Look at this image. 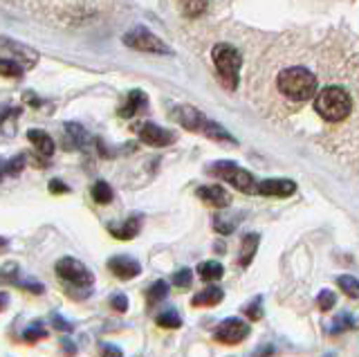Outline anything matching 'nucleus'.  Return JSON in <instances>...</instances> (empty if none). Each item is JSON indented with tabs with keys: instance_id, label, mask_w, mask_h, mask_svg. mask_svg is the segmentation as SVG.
<instances>
[{
	"instance_id": "nucleus-1",
	"label": "nucleus",
	"mask_w": 359,
	"mask_h": 357,
	"mask_svg": "<svg viewBox=\"0 0 359 357\" xmlns=\"http://www.w3.org/2000/svg\"><path fill=\"white\" fill-rule=\"evenodd\" d=\"M314 110L325 119V121H344L353 110V99L344 88L339 86H328L314 97Z\"/></svg>"
},
{
	"instance_id": "nucleus-2",
	"label": "nucleus",
	"mask_w": 359,
	"mask_h": 357,
	"mask_svg": "<svg viewBox=\"0 0 359 357\" xmlns=\"http://www.w3.org/2000/svg\"><path fill=\"white\" fill-rule=\"evenodd\" d=\"M276 86L280 95H285L292 102H308L317 93V76L306 68H287L278 74Z\"/></svg>"
},
{
	"instance_id": "nucleus-3",
	"label": "nucleus",
	"mask_w": 359,
	"mask_h": 357,
	"mask_svg": "<svg viewBox=\"0 0 359 357\" xmlns=\"http://www.w3.org/2000/svg\"><path fill=\"white\" fill-rule=\"evenodd\" d=\"M56 276L70 288V292H74L76 297L88 295L90 290L95 285V274L90 272V267H86L79 259L74 256H65L59 263H56Z\"/></svg>"
},
{
	"instance_id": "nucleus-4",
	"label": "nucleus",
	"mask_w": 359,
	"mask_h": 357,
	"mask_svg": "<svg viewBox=\"0 0 359 357\" xmlns=\"http://www.w3.org/2000/svg\"><path fill=\"white\" fill-rule=\"evenodd\" d=\"M175 117L177 121L182 124L187 130H194V133H202V135H207L209 140H216V142H229V144H236V140L229 135L227 130H224L220 124L216 121L207 119L205 115L200 113L198 108H191V106H182L175 110Z\"/></svg>"
},
{
	"instance_id": "nucleus-5",
	"label": "nucleus",
	"mask_w": 359,
	"mask_h": 357,
	"mask_svg": "<svg viewBox=\"0 0 359 357\" xmlns=\"http://www.w3.org/2000/svg\"><path fill=\"white\" fill-rule=\"evenodd\" d=\"M213 65L220 74V81L227 90H236V83H238V70H241V52L236 50L229 43H218L213 48Z\"/></svg>"
},
{
	"instance_id": "nucleus-6",
	"label": "nucleus",
	"mask_w": 359,
	"mask_h": 357,
	"mask_svg": "<svg viewBox=\"0 0 359 357\" xmlns=\"http://www.w3.org/2000/svg\"><path fill=\"white\" fill-rule=\"evenodd\" d=\"M209 173L220 177V180L229 182L233 189H238L243 194H256V180L250 171H245L243 166L233 162H213L209 166Z\"/></svg>"
},
{
	"instance_id": "nucleus-7",
	"label": "nucleus",
	"mask_w": 359,
	"mask_h": 357,
	"mask_svg": "<svg viewBox=\"0 0 359 357\" xmlns=\"http://www.w3.org/2000/svg\"><path fill=\"white\" fill-rule=\"evenodd\" d=\"M250 332H252L250 323L238 317H229V319H222L216 326V330H213V339L224 346H236L250 337Z\"/></svg>"
},
{
	"instance_id": "nucleus-8",
	"label": "nucleus",
	"mask_w": 359,
	"mask_h": 357,
	"mask_svg": "<svg viewBox=\"0 0 359 357\" xmlns=\"http://www.w3.org/2000/svg\"><path fill=\"white\" fill-rule=\"evenodd\" d=\"M123 43H126L128 48L140 50V52H151V54H168V52H171L162 39H157L153 32H149L146 27L130 29L128 34L123 36Z\"/></svg>"
},
{
	"instance_id": "nucleus-9",
	"label": "nucleus",
	"mask_w": 359,
	"mask_h": 357,
	"mask_svg": "<svg viewBox=\"0 0 359 357\" xmlns=\"http://www.w3.org/2000/svg\"><path fill=\"white\" fill-rule=\"evenodd\" d=\"M108 270L115 274L121 281H130V278L142 274V265L140 261H135L128 254H119V256H110L108 259Z\"/></svg>"
},
{
	"instance_id": "nucleus-10",
	"label": "nucleus",
	"mask_w": 359,
	"mask_h": 357,
	"mask_svg": "<svg viewBox=\"0 0 359 357\" xmlns=\"http://www.w3.org/2000/svg\"><path fill=\"white\" fill-rule=\"evenodd\" d=\"M297 191V182L283 180V177H272V180L256 182V194L269 196V198H290Z\"/></svg>"
},
{
	"instance_id": "nucleus-11",
	"label": "nucleus",
	"mask_w": 359,
	"mask_h": 357,
	"mask_svg": "<svg viewBox=\"0 0 359 357\" xmlns=\"http://www.w3.org/2000/svg\"><path fill=\"white\" fill-rule=\"evenodd\" d=\"M140 140L144 144H149V147H168V144H173L175 142V135L171 130H166L162 126H157V124H144L140 128Z\"/></svg>"
},
{
	"instance_id": "nucleus-12",
	"label": "nucleus",
	"mask_w": 359,
	"mask_h": 357,
	"mask_svg": "<svg viewBox=\"0 0 359 357\" xmlns=\"http://www.w3.org/2000/svg\"><path fill=\"white\" fill-rule=\"evenodd\" d=\"M198 198L202 203H207L213 209H224L231 205V196L224 191L218 184H209V187H200L198 189Z\"/></svg>"
},
{
	"instance_id": "nucleus-13",
	"label": "nucleus",
	"mask_w": 359,
	"mask_h": 357,
	"mask_svg": "<svg viewBox=\"0 0 359 357\" xmlns=\"http://www.w3.org/2000/svg\"><path fill=\"white\" fill-rule=\"evenodd\" d=\"M222 299H224V290L222 288L207 285L205 290H200V292L191 299V306H194V308H213V306H218Z\"/></svg>"
},
{
	"instance_id": "nucleus-14",
	"label": "nucleus",
	"mask_w": 359,
	"mask_h": 357,
	"mask_svg": "<svg viewBox=\"0 0 359 357\" xmlns=\"http://www.w3.org/2000/svg\"><path fill=\"white\" fill-rule=\"evenodd\" d=\"M140 227H142L140 216H130L128 220H123L121 225H110L108 231L119 241H133L140 234Z\"/></svg>"
},
{
	"instance_id": "nucleus-15",
	"label": "nucleus",
	"mask_w": 359,
	"mask_h": 357,
	"mask_svg": "<svg viewBox=\"0 0 359 357\" xmlns=\"http://www.w3.org/2000/svg\"><path fill=\"white\" fill-rule=\"evenodd\" d=\"M258 243H261V236H258V234H247V236H243L241 250H238V265L241 267H247L254 261V256L258 252Z\"/></svg>"
},
{
	"instance_id": "nucleus-16",
	"label": "nucleus",
	"mask_w": 359,
	"mask_h": 357,
	"mask_svg": "<svg viewBox=\"0 0 359 357\" xmlns=\"http://www.w3.org/2000/svg\"><path fill=\"white\" fill-rule=\"evenodd\" d=\"M27 140L34 144V149H36L39 155H43V158H50V155L54 153V140H52L45 130L32 128V130L27 133Z\"/></svg>"
},
{
	"instance_id": "nucleus-17",
	"label": "nucleus",
	"mask_w": 359,
	"mask_h": 357,
	"mask_svg": "<svg viewBox=\"0 0 359 357\" xmlns=\"http://www.w3.org/2000/svg\"><path fill=\"white\" fill-rule=\"evenodd\" d=\"M65 147H70V149H83L86 144H88V133L83 130L81 124H65Z\"/></svg>"
},
{
	"instance_id": "nucleus-18",
	"label": "nucleus",
	"mask_w": 359,
	"mask_h": 357,
	"mask_svg": "<svg viewBox=\"0 0 359 357\" xmlns=\"http://www.w3.org/2000/svg\"><path fill=\"white\" fill-rule=\"evenodd\" d=\"M222 274H224V267H222V263H218V261H202V263L198 265V276H200L205 283L220 281Z\"/></svg>"
},
{
	"instance_id": "nucleus-19",
	"label": "nucleus",
	"mask_w": 359,
	"mask_h": 357,
	"mask_svg": "<svg viewBox=\"0 0 359 357\" xmlns=\"http://www.w3.org/2000/svg\"><path fill=\"white\" fill-rule=\"evenodd\" d=\"M144 106H146V97H144V93L133 90V93L128 95V99H126V104H123V106L119 108V115L128 119V117H133V115H137Z\"/></svg>"
},
{
	"instance_id": "nucleus-20",
	"label": "nucleus",
	"mask_w": 359,
	"mask_h": 357,
	"mask_svg": "<svg viewBox=\"0 0 359 357\" xmlns=\"http://www.w3.org/2000/svg\"><path fill=\"white\" fill-rule=\"evenodd\" d=\"M357 328V321L353 315H348V312H341V315H337L332 319V323L328 326V332L330 335H341V332H348V330H355Z\"/></svg>"
},
{
	"instance_id": "nucleus-21",
	"label": "nucleus",
	"mask_w": 359,
	"mask_h": 357,
	"mask_svg": "<svg viewBox=\"0 0 359 357\" xmlns=\"http://www.w3.org/2000/svg\"><path fill=\"white\" fill-rule=\"evenodd\" d=\"M337 285H339V290L348 299H355V301L359 299V278L351 274H341V276H337Z\"/></svg>"
},
{
	"instance_id": "nucleus-22",
	"label": "nucleus",
	"mask_w": 359,
	"mask_h": 357,
	"mask_svg": "<svg viewBox=\"0 0 359 357\" xmlns=\"http://www.w3.org/2000/svg\"><path fill=\"white\" fill-rule=\"evenodd\" d=\"M155 323L160 328H166V330H175L182 326V317H180L177 310H164L160 315L155 317Z\"/></svg>"
},
{
	"instance_id": "nucleus-23",
	"label": "nucleus",
	"mask_w": 359,
	"mask_h": 357,
	"mask_svg": "<svg viewBox=\"0 0 359 357\" xmlns=\"http://www.w3.org/2000/svg\"><path fill=\"white\" fill-rule=\"evenodd\" d=\"M93 200L97 205H108V203H112V198H115V191H112V187L108 184V182H104V180H99V182H95L93 184Z\"/></svg>"
},
{
	"instance_id": "nucleus-24",
	"label": "nucleus",
	"mask_w": 359,
	"mask_h": 357,
	"mask_svg": "<svg viewBox=\"0 0 359 357\" xmlns=\"http://www.w3.org/2000/svg\"><path fill=\"white\" fill-rule=\"evenodd\" d=\"M207 0H180V9L187 18H198L207 12Z\"/></svg>"
},
{
	"instance_id": "nucleus-25",
	"label": "nucleus",
	"mask_w": 359,
	"mask_h": 357,
	"mask_svg": "<svg viewBox=\"0 0 359 357\" xmlns=\"http://www.w3.org/2000/svg\"><path fill=\"white\" fill-rule=\"evenodd\" d=\"M166 295H168L166 281H155L149 290H146V301H149V306H155V304H160V301H164Z\"/></svg>"
},
{
	"instance_id": "nucleus-26",
	"label": "nucleus",
	"mask_w": 359,
	"mask_h": 357,
	"mask_svg": "<svg viewBox=\"0 0 359 357\" xmlns=\"http://www.w3.org/2000/svg\"><path fill=\"white\" fill-rule=\"evenodd\" d=\"M48 330H45L41 323H34V326L25 328L22 330V339H25L27 344H36V342H43V339H48Z\"/></svg>"
},
{
	"instance_id": "nucleus-27",
	"label": "nucleus",
	"mask_w": 359,
	"mask_h": 357,
	"mask_svg": "<svg viewBox=\"0 0 359 357\" xmlns=\"http://www.w3.org/2000/svg\"><path fill=\"white\" fill-rule=\"evenodd\" d=\"M22 68L14 59H0V76H7V79H16L20 76Z\"/></svg>"
},
{
	"instance_id": "nucleus-28",
	"label": "nucleus",
	"mask_w": 359,
	"mask_h": 357,
	"mask_svg": "<svg viewBox=\"0 0 359 357\" xmlns=\"http://www.w3.org/2000/svg\"><path fill=\"white\" fill-rule=\"evenodd\" d=\"M243 312H245V317L247 319H252V321H258V319H263V299L261 297H256L252 304H247L245 308H243Z\"/></svg>"
},
{
	"instance_id": "nucleus-29",
	"label": "nucleus",
	"mask_w": 359,
	"mask_h": 357,
	"mask_svg": "<svg viewBox=\"0 0 359 357\" xmlns=\"http://www.w3.org/2000/svg\"><path fill=\"white\" fill-rule=\"evenodd\" d=\"M334 304H337V297H334L332 290H321L319 297H317V306H319V310H321V312H328V310L334 308Z\"/></svg>"
},
{
	"instance_id": "nucleus-30",
	"label": "nucleus",
	"mask_w": 359,
	"mask_h": 357,
	"mask_svg": "<svg viewBox=\"0 0 359 357\" xmlns=\"http://www.w3.org/2000/svg\"><path fill=\"white\" fill-rule=\"evenodd\" d=\"M14 283H16L20 290H25V292H32V295H43V292H45L43 283L34 281V278H16Z\"/></svg>"
},
{
	"instance_id": "nucleus-31",
	"label": "nucleus",
	"mask_w": 359,
	"mask_h": 357,
	"mask_svg": "<svg viewBox=\"0 0 359 357\" xmlns=\"http://www.w3.org/2000/svg\"><path fill=\"white\" fill-rule=\"evenodd\" d=\"M25 155H16V158H11L9 162H5V173L7 175H18L22 169H25Z\"/></svg>"
},
{
	"instance_id": "nucleus-32",
	"label": "nucleus",
	"mask_w": 359,
	"mask_h": 357,
	"mask_svg": "<svg viewBox=\"0 0 359 357\" xmlns=\"http://www.w3.org/2000/svg\"><path fill=\"white\" fill-rule=\"evenodd\" d=\"M191 281H194V272H191L189 267H182V270H177L173 274V285L175 288H189Z\"/></svg>"
},
{
	"instance_id": "nucleus-33",
	"label": "nucleus",
	"mask_w": 359,
	"mask_h": 357,
	"mask_svg": "<svg viewBox=\"0 0 359 357\" xmlns=\"http://www.w3.org/2000/svg\"><path fill=\"white\" fill-rule=\"evenodd\" d=\"M110 308L115 312H126L128 310V297L126 295H112L110 297Z\"/></svg>"
},
{
	"instance_id": "nucleus-34",
	"label": "nucleus",
	"mask_w": 359,
	"mask_h": 357,
	"mask_svg": "<svg viewBox=\"0 0 359 357\" xmlns=\"http://www.w3.org/2000/svg\"><path fill=\"white\" fill-rule=\"evenodd\" d=\"M99 351H101V357H123V351L115 344H101Z\"/></svg>"
},
{
	"instance_id": "nucleus-35",
	"label": "nucleus",
	"mask_w": 359,
	"mask_h": 357,
	"mask_svg": "<svg viewBox=\"0 0 359 357\" xmlns=\"http://www.w3.org/2000/svg\"><path fill=\"white\" fill-rule=\"evenodd\" d=\"M52 328L67 335V332H72V323H70V321H65V319H61L59 315H52Z\"/></svg>"
},
{
	"instance_id": "nucleus-36",
	"label": "nucleus",
	"mask_w": 359,
	"mask_h": 357,
	"mask_svg": "<svg viewBox=\"0 0 359 357\" xmlns=\"http://www.w3.org/2000/svg\"><path fill=\"white\" fill-rule=\"evenodd\" d=\"M61 349L65 351V357H74L76 355V346L70 337H63L61 339Z\"/></svg>"
},
{
	"instance_id": "nucleus-37",
	"label": "nucleus",
	"mask_w": 359,
	"mask_h": 357,
	"mask_svg": "<svg viewBox=\"0 0 359 357\" xmlns=\"http://www.w3.org/2000/svg\"><path fill=\"white\" fill-rule=\"evenodd\" d=\"M50 191L56 194V196H61V194H67V191H70V187L63 184L61 180H50Z\"/></svg>"
},
{
	"instance_id": "nucleus-38",
	"label": "nucleus",
	"mask_w": 359,
	"mask_h": 357,
	"mask_svg": "<svg viewBox=\"0 0 359 357\" xmlns=\"http://www.w3.org/2000/svg\"><path fill=\"white\" fill-rule=\"evenodd\" d=\"M7 306H9V295L7 292H0V312H3Z\"/></svg>"
},
{
	"instance_id": "nucleus-39",
	"label": "nucleus",
	"mask_w": 359,
	"mask_h": 357,
	"mask_svg": "<svg viewBox=\"0 0 359 357\" xmlns=\"http://www.w3.org/2000/svg\"><path fill=\"white\" fill-rule=\"evenodd\" d=\"M7 250V238L0 236V252H5Z\"/></svg>"
},
{
	"instance_id": "nucleus-40",
	"label": "nucleus",
	"mask_w": 359,
	"mask_h": 357,
	"mask_svg": "<svg viewBox=\"0 0 359 357\" xmlns=\"http://www.w3.org/2000/svg\"><path fill=\"white\" fill-rule=\"evenodd\" d=\"M5 177V162H0V180Z\"/></svg>"
}]
</instances>
